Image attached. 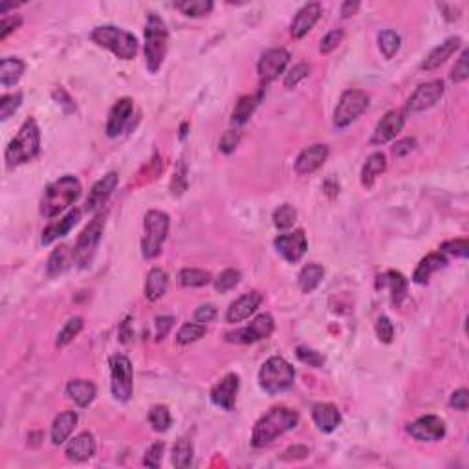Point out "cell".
Segmentation results:
<instances>
[{"label": "cell", "instance_id": "cell-1", "mask_svg": "<svg viewBox=\"0 0 469 469\" xmlns=\"http://www.w3.org/2000/svg\"><path fill=\"white\" fill-rule=\"evenodd\" d=\"M299 426V413L290 407H273L259 418L252 433V444L264 448Z\"/></svg>", "mask_w": 469, "mask_h": 469}, {"label": "cell", "instance_id": "cell-2", "mask_svg": "<svg viewBox=\"0 0 469 469\" xmlns=\"http://www.w3.org/2000/svg\"><path fill=\"white\" fill-rule=\"evenodd\" d=\"M81 182L72 175H64L51 182L44 189L43 200H41V215L46 218H53L68 210L70 205L76 204V200L81 197Z\"/></svg>", "mask_w": 469, "mask_h": 469}, {"label": "cell", "instance_id": "cell-3", "mask_svg": "<svg viewBox=\"0 0 469 469\" xmlns=\"http://www.w3.org/2000/svg\"><path fill=\"white\" fill-rule=\"evenodd\" d=\"M38 150H41V128L34 118H28L19 128L17 136L13 138L9 145L6 147V165L9 169L24 165L37 156Z\"/></svg>", "mask_w": 469, "mask_h": 469}, {"label": "cell", "instance_id": "cell-4", "mask_svg": "<svg viewBox=\"0 0 469 469\" xmlns=\"http://www.w3.org/2000/svg\"><path fill=\"white\" fill-rule=\"evenodd\" d=\"M90 38L98 46L112 51L121 61L134 59L138 53V38L130 31L118 26H98L92 30Z\"/></svg>", "mask_w": 469, "mask_h": 469}, {"label": "cell", "instance_id": "cell-5", "mask_svg": "<svg viewBox=\"0 0 469 469\" xmlns=\"http://www.w3.org/2000/svg\"><path fill=\"white\" fill-rule=\"evenodd\" d=\"M169 46V31L165 22L156 13H149L145 24V64L150 73L162 68Z\"/></svg>", "mask_w": 469, "mask_h": 469}, {"label": "cell", "instance_id": "cell-6", "mask_svg": "<svg viewBox=\"0 0 469 469\" xmlns=\"http://www.w3.org/2000/svg\"><path fill=\"white\" fill-rule=\"evenodd\" d=\"M295 371L290 363L281 356H272L266 359L259 371V385L268 394L284 393L294 387Z\"/></svg>", "mask_w": 469, "mask_h": 469}, {"label": "cell", "instance_id": "cell-7", "mask_svg": "<svg viewBox=\"0 0 469 469\" xmlns=\"http://www.w3.org/2000/svg\"><path fill=\"white\" fill-rule=\"evenodd\" d=\"M169 227H171V218L169 215L158 210H150L145 215V222H143V239H141V255L145 259H156L162 253V247L169 234Z\"/></svg>", "mask_w": 469, "mask_h": 469}, {"label": "cell", "instance_id": "cell-8", "mask_svg": "<svg viewBox=\"0 0 469 469\" xmlns=\"http://www.w3.org/2000/svg\"><path fill=\"white\" fill-rule=\"evenodd\" d=\"M103 231H105V215L99 213L90 220L88 226L77 237L76 246H73V257H76V264L81 269L92 264V260L98 253L99 242H101Z\"/></svg>", "mask_w": 469, "mask_h": 469}, {"label": "cell", "instance_id": "cell-9", "mask_svg": "<svg viewBox=\"0 0 469 469\" xmlns=\"http://www.w3.org/2000/svg\"><path fill=\"white\" fill-rule=\"evenodd\" d=\"M368 105H371V98L363 90H345L334 110V125L337 128H346L367 110Z\"/></svg>", "mask_w": 469, "mask_h": 469}, {"label": "cell", "instance_id": "cell-10", "mask_svg": "<svg viewBox=\"0 0 469 469\" xmlns=\"http://www.w3.org/2000/svg\"><path fill=\"white\" fill-rule=\"evenodd\" d=\"M110 388L115 400L128 401L134 393V368L127 356L114 354L110 358Z\"/></svg>", "mask_w": 469, "mask_h": 469}, {"label": "cell", "instance_id": "cell-11", "mask_svg": "<svg viewBox=\"0 0 469 469\" xmlns=\"http://www.w3.org/2000/svg\"><path fill=\"white\" fill-rule=\"evenodd\" d=\"M275 330V321L269 314H260L252 323L244 326V329L234 330V332L226 334V341L239 343V345H252V343L260 341V339H268Z\"/></svg>", "mask_w": 469, "mask_h": 469}, {"label": "cell", "instance_id": "cell-12", "mask_svg": "<svg viewBox=\"0 0 469 469\" xmlns=\"http://www.w3.org/2000/svg\"><path fill=\"white\" fill-rule=\"evenodd\" d=\"M288 63H290V51H286L284 48H272L266 51L257 64V72H259L262 86L275 81L284 72Z\"/></svg>", "mask_w": 469, "mask_h": 469}, {"label": "cell", "instance_id": "cell-13", "mask_svg": "<svg viewBox=\"0 0 469 469\" xmlns=\"http://www.w3.org/2000/svg\"><path fill=\"white\" fill-rule=\"evenodd\" d=\"M273 246H275L277 253H281L282 259L295 264V262H299V260L304 257V253H306L308 240L303 230H295L294 233L279 234L277 239L273 240Z\"/></svg>", "mask_w": 469, "mask_h": 469}, {"label": "cell", "instance_id": "cell-14", "mask_svg": "<svg viewBox=\"0 0 469 469\" xmlns=\"http://www.w3.org/2000/svg\"><path fill=\"white\" fill-rule=\"evenodd\" d=\"M444 83L438 81V79L426 83V85H420L413 92V96L407 99V110L414 114V112H423L427 108L435 107L436 103L442 99V96H444Z\"/></svg>", "mask_w": 469, "mask_h": 469}, {"label": "cell", "instance_id": "cell-15", "mask_svg": "<svg viewBox=\"0 0 469 469\" xmlns=\"http://www.w3.org/2000/svg\"><path fill=\"white\" fill-rule=\"evenodd\" d=\"M407 433L418 442H438L445 436V422L435 414H426L411 423Z\"/></svg>", "mask_w": 469, "mask_h": 469}, {"label": "cell", "instance_id": "cell-16", "mask_svg": "<svg viewBox=\"0 0 469 469\" xmlns=\"http://www.w3.org/2000/svg\"><path fill=\"white\" fill-rule=\"evenodd\" d=\"M240 378L239 374L230 372L211 388V401L224 411H233L237 406V394H239Z\"/></svg>", "mask_w": 469, "mask_h": 469}, {"label": "cell", "instance_id": "cell-17", "mask_svg": "<svg viewBox=\"0 0 469 469\" xmlns=\"http://www.w3.org/2000/svg\"><path fill=\"white\" fill-rule=\"evenodd\" d=\"M120 184V175L118 172H108V175L103 176L99 182H96L92 191H90L88 198H86L85 210L88 213H96L98 210H101L103 205L107 204V200L110 198V195L114 192V189Z\"/></svg>", "mask_w": 469, "mask_h": 469}, {"label": "cell", "instance_id": "cell-18", "mask_svg": "<svg viewBox=\"0 0 469 469\" xmlns=\"http://www.w3.org/2000/svg\"><path fill=\"white\" fill-rule=\"evenodd\" d=\"M406 125V118L400 110H391L381 118V121L376 125L374 134H372L371 143L372 145H385L388 141H393L398 134L401 133V128Z\"/></svg>", "mask_w": 469, "mask_h": 469}, {"label": "cell", "instance_id": "cell-19", "mask_svg": "<svg viewBox=\"0 0 469 469\" xmlns=\"http://www.w3.org/2000/svg\"><path fill=\"white\" fill-rule=\"evenodd\" d=\"M262 303V294L260 292H247V294L240 295L237 301L230 304L226 314L227 323H242V321L249 319L257 311V308Z\"/></svg>", "mask_w": 469, "mask_h": 469}, {"label": "cell", "instance_id": "cell-20", "mask_svg": "<svg viewBox=\"0 0 469 469\" xmlns=\"http://www.w3.org/2000/svg\"><path fill=\"white\" fill-rule=\"evenodd\" d=\"M329 147L323 145V143H316V145L301 150V154L295 160V171H297V175H311V172H316L329 160Z\"/></svg>", "mask_w": 469, "mask_h": 469}, {"label": "cell", "instance_id": "cell-21", "mask_svg": "<svg viewBox=\"0 0 469 469\" xmlns=\"http://www.w3.org/2000/svg\"><path fill=\"white\" fill-rule=\"evenodd\" d=\"M134 112V101L130 98H121L120 101L115 103L114 107L110 108L107 121V136L108 138H118L123 133L127 125L130 123Z\"/></svg>", "mask_w": 469, "mask_h": 469}, {"label": "cell", "instance_id": "cell-22", "mask_svg": "<svg viewBox=\"0 0 469 469\" xmlns=\"http://www.w3.org/2000/svg\"><path fill=\"white\" fill-rule=\"evenodd\" d=\"M321 13H323V9H321V4H317V2H310V4L303 6L297 11V15H295L294 22H292V35L295 38H303L317 24V21L321 19Z\"/></svg>", "mask_w": 469, "mask_h": 469}, {"label": "cell", "instance_id": "cell-23", "mask_svg": "<svg viewBox=\"0 0 469 469\" xmlns=\"http://www.w3.org/2000/svg\"><path fill=\"white\" fill-rule=\"evenodd\" d=\"M66 457L72 462H85L96 455V438L92 433L85 431L73 436L66 445Z\"/></svg>", "mask_w": 469, "mask_h": 469}, {"label": "cell", "instance_id": "cell-24", "mask_svg": "<svg viewBox=\"0 0 469 469\" xmlns=\"http://www.w3.org/2000/svg\"><path fill=\"white\" fill-rule=\"evenodd\" d=\"M311 418L316 422L317 429L323 433L336 431L343 422L341 413L332 403H316L311 409Z\"/></svg>", "mask_w": 469, "mask_h": 469}, {"label": "cell", "instance_id": "cell-25", "mask_svg": "<svg viewBox=\"0 0 469 469\" xmlns=\"http://www.w3.org/2000/svg\"><path fill=\"white\" fill-rule=\"evenodd\" d=\"M460 44H462L460 37H449L448 41H444V43L438 44L436 48H433V50L429 51V56L423 59L422 70H426V72H431V70L440 68V66H442V64H444L445 61H448L449 57H451L453 53L460 48Z\"/></svg>", "mask_w": 469, "mask_h": 469}, {"label": "cell", "instance_id": "cell-26", "mask_svg": "<svg viewBox=\"0 0 469 469\" xmlns=\"http://www.w3.org/2000/svg\"><path fill=\"white\" fill-rule=\"evenodd\" d=\"M79 218H81V211L73 210V211H70V213L66 215L64 218H59V220H51V222L46 226V230L43 231V239H41V242H43L44 246H50V244L56 242L57 239H61V237H64V234H68L70 230L76 226Z\"/></svg>", "mask_w": 469, "mask_h": 469}, {"label": "cell", "instance_id": "cell-27", "mask_svg": "<svg viewBox=\"0 0 469 469\" xmlns=\"http://www.w3.org/2000/svg\"><path fill=\"white\" fill-rule=\"evenodd\" d=\"M445 266H448V255H444L442 252L429 253L426 259L420 260V264L416 266V269H414L413 281L416 282V284H427L433 273L445 268Z\"/></svg>", "mask_w": 469, "mask_h": 469}, {"label": "cell", "instance_id": "cell-28", "mask_svg": "<svg viewBox=\"0 0 469 469\" xmlns=\"http://www.w3.org/2000/svg\"><path fill=\"white\" fill-rule=\"evenodd\" d=\"M72 264H76V257H73V249H70L66 244L57 246L51 255L48 257L46 262V275L48 277H59L61 273H64Z\"/></svg>", "mask_w": 469, "mask_h": 469}, {"label": "cell", "instance_id": "cell-29", "mask_svg": "<svg viewBox=\"0 0 469 469\" xmlns=\"http://www.w3.org/2000/svg\"><path fill=\"white\" fill-rule=\"evenodd\" d=\"M77 413L76 411H64V413H61L59 416H56V420H53V423H51V442L56 445H61L64 444L66 440L70 438V435L73 433V429H76L77 426Z\"/></svg>", "mask_w": 469, "mask_h": 469}, {"label": "cell", "instance_id": "cell-30", "mask_svg": "<svg viewBox=\"0 0 469 469\" xmlns=\"http://www.w3.org/2000/svg\"><path fill=\"white\" fill-rule=\"evenodd\" d=\"M378 286L391 290V299H393L394 306H400V304L403 303V299H406L407 295V279L403 277L400 272L391 269V272H387L385 275H381V277L378 279Z\"/></svg>", "mask_w": 469, "mask_h": 469}, {"label": "cell", "instance_id": "cell-31", "mask_svg": "<svg viewBox=\"0 0 469 469\" xmlns=\"http://www.w3.org/2000/svg\"><path fill=\"white\" fill-rule=\"evenodd\" d=\"M66 394L70 400H73L79 407H88L96 400L98 388L92 381L86 380H72L66 385Z\"/></svg>", "mask_w": 469, "mask_h": 469}, {"label": "cell", "instance_id": "cell-32", "mask_svg": "<svg viewBox=\"0 0 469 469\" xmlns=\"http://www.w3.org/2000/svg\"><path fill=\"white\" fill-rule=\"evenodd\" d=\"M169 288V275L162 268H153L147 273L145 281V297L149 301H158L167 294Z\"/></svg>", "mask_w": 469, "mask_h": 469}, {"label": "cell", "instance_id": "cell-33", "mask_svg": "<svg viewBox=\"0 0 469 469\" xmlns=\"http://www.w3.org/2000/svg\"><path fill=\"white\" fill-rule=\"evenodd\" d=\"M24 70V61H21L19 57H4L2 63H0V85L4 86V88L17 85L21 81Z\"/></svg>", "mask_w": 469, "mask_h": 469}, {"label": "cell", "instance_id": "cell-34", "mask_svg": "<svg viewBox=\"0 0 469 469\" xmlns=\"http://www.w3.org/2000/svg\"><path fill=\"white\" fill-rule=\"evenodd\" d=\"M324 279V268L317 262H310L299 273V288L303 294H311L319 288Z\"/></svg>", "mask_w": 469, "mask_h": 469}, {"label": "cell", "instance_id": "cell-35", "mask_svg": "<svg viewBox=\"0 0 469 469\" xmlns=\"http://www.w3.org/2000/svg\"><path fill=\"white\" fill-rule=\"evenodd\" d=\"M387 169V158L383 153H374L371 154L361 169V184L365 187H372L378 176H381Z\"/></svg>", "mask_w": 469, "mask_h": 469}, {"label": "cell", "instance_id": "cell-36", "mask_svg": "<svg viewBox=\"0 0 469 469\" xmlns=\"http://www.w3.org/2000/svg\"><path fill=\"white\" fill-rule=\"evenodd\" d=\"M262 92H264V86H260L257 96H242V98L239 99V103H237L233 108V118H231V121H233L234 125L246 123V121L252 118L255 108L259 107L260 99H262Z\"/></svg>", "mask_w": 469, "mask_h": 469}, {"label": "cell", "instance_id": "cell-37", "mask_svg": "<svg viewBox=\"0 0 469 469\" xmlns=\"http://www.w3.org/2000/svg\"><path fill=\"white\" fill-rule=\"evenodd\" d=\"M178 281L184 288H200L213 281L210 272L198 268H184L178 273Z\"/></svg>", "mask_w": 469, "mask_h": 469}, {"label": "cell", "instance_id": "cell-38", "mask_svg": "<svg viewBox=\"0 0 469 469\" xmlns=\"http://www.w3.org/2000/svg\"><path fill=\"white\" fill-rule=\"evenodd\" d=\"M175 8L180 9L187 17L198 19L205 17V15H210L213 11V2L211 0H184V2H176Z\"/></svg>", "mask_w": 469, "mask_h": 469}, {"label": "cell", "instance_id": "cell-39", "mask_svg": "<svg viewBox=\"0 0 469 469\" xmlns=\"http://www.w3.org/2000/svg\"><path fill=\"white\" fill-rule=\"evenodd\" d=\"M149 423L156 433H165L171 427V411L167 406H153L149 411Z\"/></svg>", "mask_w": 469, "mask_h": 469}, {"label": "cell", "instance_id": "cell-40", "mask_svg": "<svg viewBox=\"0 0 469 469\" xmlns=\"http://www.w3.org/2000/svg\"><path fill=\"white\" fill-rule=\"evenodd\" d=\"M378 44L385 59H393L401 46V37L394 30H383L378 35Z\"/></svg>", "mask_w": 469, "mask_h": 469}, {"label": "cell", "instance_id": "cell-41", "mask_svg": "<svg viewBox=\"0 0 469 469\" xmlns=\"http://www.w3.org/2000/svg\"><path fill=\"white\" fill-rule=\"evenodd\" d=\"M192 462V444L187 438H180L172 448V465L178 469L189 468Z\"/></svg>", "mask_w": 469, "mask_h": 469}, {"label": "cell", "instance_id": "cell-42", "mask_svg": "<svg viewBox=\"0 0 469 469\" xmlns=\"http://www.w3.org/2000/svg\"><path fill=\"white\" fill-rule=\"evenodd\" d=\"M83 326H85V323H83V317H72V319L66 321V324L63 326V330L57 334L56 345L57 346H66L68 343H72L73 339L79 336V332L83 330Z\"/></svg>", "mask_w": 469, "mask_h": 469}, {"label": "cell", "instance_id": "cell-43", "mask_svg": "<svg viewBox=\"0 0 469 469\" xmlns=\"http://www.w3.org/2000/svg\"><path fill=\"white\" fill-rule=\"evenodd\" d=\"M205 336V326L200 323H185L176 334V343L180 345H191Z\"/></svg>", "mask_w": 469, "mask_h": 469}, {"label": "cell", "instance_id": "cell-44", "mask_svg": "<svg viewBox=\"0 0 469 469\" xmlns=\"http://www.w3.org/2000/svg\"><path fill=\"white\" fill-rule=\"evenodd\" d=\"M295 222H297V210H295L294 205L284 204L273 213V224H275L277 230H290V227H294Z\"/></svg>", "mask_w": 469, "mask_h": 469}, {"label": "cell", "instance_id": "cell-45", "mask_svg": "<svg viewBox=\"0 0 469 469\" xmlns=\"http://www.w3.org/2000/svg\"><path fill=\"white\" fill-rule=\"evenodd\" d=\"M240 279H242V275H240L239 269L227 268L215 279V288H217V292H220V294H227L230 290H233L234 286H239Z\"/></svg>", "mask_w": 469, "mask_h": 469}, {"label": "cell", "instance_id": "cell-46", "mask_svg": "<svg viewBox=\"0 0 469 469\" xmlns=\"http://www.w3.org/2000/svg\"><path fill=\"white\" fill-rule=\"evenodd\" d=\"M22 103V94L17 92V94H6L0 98V120L6 121L9 120L15 112L19 110Z\"/></svg>", "mask_w": 469, "mask_h": 469}, {"label": "cell", "instance_id": "cell-47", "mask_svg": "<svg viewBox=\"0 0 469 469\" xmlns=\"http://www.w3.org/2000/svg\"><path fill=\"white\" fill-rule=\"evenodd\" d=\"M295 354H297L299 361L304 363V365H308V367L319 368L324 365V356L321 354V352H317V350L308 349V346H303V345L297 346Z\"/></svg>", "mask_w": 469, "mask_h": 469}, {"label": "cell", "instance_id": "cell-48", "mask_svg": "<svg viewBox=\"0 0 469 469\" xmlns=\"http://www.w3.org/2000/svg\"><path fill=\"white\" fill-rule=\"evenodd\" d=\"M308 76H310V64H306V63L295 64L294 68L286 73L284 86L286 88H295V86H297L301 81H304Z\"/></svg>", "mask_w": 469, "mask_h": 469}, {"label": "cell", "instance_id": "cell-49", "mask_svg": "<svg viewBox=\"0 0 469 469\" xmlns=\"http://www.w3.org/2000/svg\"><path fill=\"white\" fill-rule=\"evenodd\" d=\"M468 57H469V51L464 50V51H462L460 59H458L457 64L453 66V70H451V81L455 83V85H460V83L468 81V77H469Z\"/></svg>", "mask_w": 469, "mask_h": 469}, {"label": "cell", "instance_id": "cell-50", "mask_svg": "<svg viewBox=\"0 0 469 469\" xmlns=\"http://www.w3.org/2000/svg\"><path fill=\"white\" fill-rule=\"evenodd\" d=\"M440 252L444 253V255H451V257H462V259H465L469 253V244L468 240L464 239H457V240H449V242H445L444 246H442V249Z\"/></svg>", "mask_w": 469, "mask_h": 469}, {"label": "cell", "instance_id": "cell-51", "mask_svg": "<svg viewBox=\"0 0 469 469\" xmlns=\"http://www.w3.org/2000/svg\"><path fill=\"white\" fill-rule=\"evenodd\" d=\"M343 37H345V31L339 30V28H337V30L329 31V34L323 37V41H321V46H319L321 53H330V51L336 50V48L341 44Z\"/></svg>", "mask_w": 469, "mask_h": 469}, {"label": "cell", "instance_id": "cell-52", "mask_svg": "<svg viewBox=\"0 0 469 469\" xmlns=\"http://www.w3.org/2000/svg\"><path fill=\"white\" fill-rule=\"evenodd\" d=\"M376 336L381 343H391L394 337V324L387 316H381L376 323Z\"/></svg>", "mask_w": 469, "mask_h": 469}, {"label": "cell", "instance_id": "cell-53", "mask_svg": "<svg viewBox=\"0 0 469 469\" xmlns=\"http://www.w3.org/2000/svg\"><path fill=\"white\" fill-rule=\"evenodd\" d=\"M163 449H165V444L163 442H156V444L150 445L145 453V458H143V464L149 465V468H160L162 464V457H163Z\"/></svg>", "mask_w": 469, "mask_h": 469}, {"label": "cell", "instance_id": "cell-54", "mask_svg": "<svg viewBox=\"0 0 469 469\" xmlns=\"http://www.w3.org/2000/svg\"><path fill=\"white\" fill-rule=\"evenodd\" d=\"M240 141V133L239 130H227L224 133V136L220 138V143H218V149L222 150L224 154H231Z\"/></svg>", "mask_w": 469, "mask_h": 469}, {"label": "cell", "instance_id": "cell-55", "mask_svg": "<svg viewBox=\"0 0 469 469\" xmlns=\"http://www.w3.org/2000/svg\"><path fill=\"white\" fill-rule=\"evenodd\" d=\"M449 406L457 411H468V406H469L468 388H458V391H455V393L451 394Z\"/></svg>", "mask_w": 469, "mask_h": 469}, {"label": "cell", "instance_id": "cell-56", "mask_svg": "<svg viewBox=\"0 0 469 469\" xmlns=\"http://www.w3.org/2000/svg\"><path fill=\"white\" fill-rule=\"evenodd\" d=\"M215 317H217V308H215L213 304H202V306L197 308V311H195V321L200 324L211 323Z\"/></svg>", "mask_w": 469, "mask_h": 469}, {"label": "cell", "instance_id": "cell-57", "mask_svg": "<svg viewBox=\"0 0 469 469\" xmlns=\"http://www.w3.org/2000/svg\"><path fill=\"white\" fill-rule=\"evenodd\" d=\"M154 323H156V337H158V339H165V337L169 336V332H171L175 319H172L171 316H162L156 317Z\"/></svg>", "mask_w": 469, "mask_h": 469}, {"label": "cell", "instance_id": "cell-58", "mask_svg": "<svg viewBox=\"0 0 469 469\" xmlns=\"http://www.w3.org/2000/svg\"><path fill=\"white\" fill-rule=\"evenodd\" d=\"M22 24V19L21 17H6L2 19V22H0V38L4 41L6 37H8L9 34H13L15 30H19Z\"/></svg>", "mask_w": 469, "mask_h": 469}, {"label": "cell", "instance_id": "cell-59", "mask_svg": "<svg viewBox=\"0 0 469 469\" xmlns=\"http://www.w3.org/2000/svg\"><path fill=\"white\" fill-rule=\"evenodd\" d=\"M414 147H416V140H414V138H406V140H400L396 145L393 147L394 158H403V156H407L411 150H414Z\"/></svg>", "mask_w": 469, "mask_h": 469}, {"label": "cell", "instance_id": "cell-60", "mask_svg": "<svg viewBox=\"0 0 469 469\" xmlns=\"http://www.w3.org/2000/svg\"><path fill=\"white\" fill-rule=\"evenodd\" d=\"M308 448L306 445H292V448L286 449L284 453H282V460L290 462V460H299V458H306L308 457Z\"/></svg>", "mask_w": 469, "mask_h": 469}, {"label": "cell", "instance_id": "cell-61", "mask_svg": "<svg viewBox=\"0 0 469 469\" xmlns=\"http://www.w3.org/2000/svg\"><path fill=\"white\" fill-rule=\"evenodd\" d=\"M438 8L445 13L444 17L448 19V21H457V19L460 17V8L455 9L453 4H438Z\"/></svg>", "mask_w": 469, "mask_h": 469}, {"label": "cell", "instance_id": "cell-62", "mask_svg": "<svg viewBox=\"0 0 469 469\" xmlns=\"http://www.w3.org/2000/svg\"><path fill=\"white\" fill-rule=\"evenodd\" d=\"M359 9V2H352V0H346L345 4L341 6V15L343 17H352V15H356V11Z\"/></svg>", "mask_w": 469, "mask_h": 469}, {"label": "cell", "instance_id": "cell-63", "mask_svg": "<svg viewBox=\"0 0 469 469\" xmlns=\"http://www.w3.org/2000/svg\"><path fill=\"white\" fill-rule=\"evenodd\" d=\"M11 8H15V4H13V2H4V4H0V15H6V11H8V9H11Z\"/></svg>", "mask_w": 469, "mask_h": 469}]
</instances>
